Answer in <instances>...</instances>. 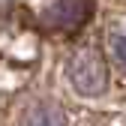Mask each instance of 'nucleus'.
<instances>
[{
    "instance_id": "nucleus-2",
    "label": "nucleus",
    "mask_w": 126,
    "mask_h": 126,
    "mask_svg": "<svg viewBox=\"0 0 126 126\" xmlns=\"http://www.w3.org/2000/svg\"><path fill=\"white\" fill-rule=\"evenodd\" d=\"M69 72H72V84L75 90L87 93H102L105 90V60H102V51L96 48H81L72 54V63H69Z\"/></svg>"
},
{
    "instance_id": "nucleus-3",
    "label": "nucleus",
    "mask_w": 126,
    "mask_h": 126,
    "mask_svg": "<svg viewBox=\"0 0 126 126\" xmlns=\"http://www.w3.org/2000/svg\"><path fill=\"white\" fill-rule=\"evenodd\" d=\"M105 48H108V57L114 60V66L126 75V21L123 24H114L105 36Z\"/></svg>"
},
{
    "instance_id": "nucleus-1",
    "label": "nucleus",
    "mask_w": 126,
    "mask_h": 126,
    "mask_svg": "<svg viewBox=\"0 0 126 126\" xmlns=\"http://www.w3.org/2000/svg\"><path fill=\"white\" fill-rule=\"evenodd\" d=\"M93 18V0H54L42 15V27L57 36H72Z\"/></svg>"
}]
</instances>
